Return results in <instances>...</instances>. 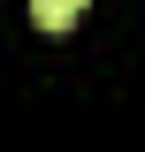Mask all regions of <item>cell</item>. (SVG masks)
<instances>
[{
  "label": "cell",
  "mask_w": 145,
  "mask_h": 152,
  "mask_svg": "<svg viewBox=\"0 0 145 152\" xmlns=\"http://www.w3.org/2000/svg\"><path fill=\"white\" fill-rule=\"evenodd\" d=\"M76 15H84V0H31V23L38 31H69Z\"/></svg>",
  "instance_id": "obj_1"
}]
</instances>
